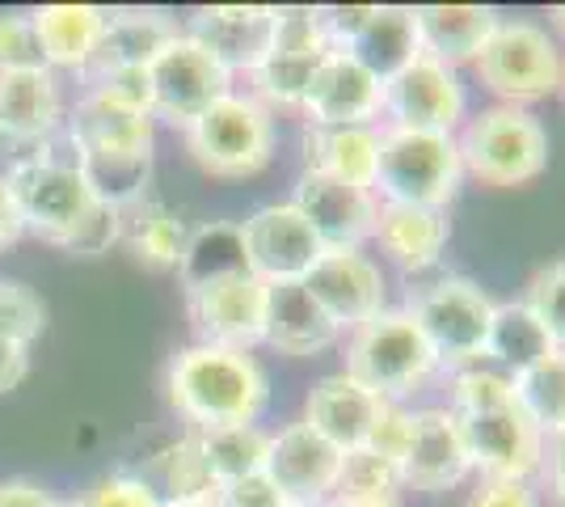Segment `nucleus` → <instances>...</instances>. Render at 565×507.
Segmentation results:
<instances>
[{
	"label": "nucleus",
	"instance_id": "nucleus-48",
	"mask_svg": "<svg viewBox=\"0 0 565 507\" xmlns=\"http://www.w3.org/2000/svg\"><path fill=\"white\" fill-rule=\"evenodd\" d=\"M541 474H544V483H548V495L565 507V427L553 435H544Z\"/></svg>",
	"mask_w": 565,
	"mask_h": 507
},
{
	"label": "nucleus",
	"instance_id": "nucleus-19",
	"mask_svg": "<svg viewBox=\"0 0 565 507\" xmlns=\"http://www.w3.org/2000/svg\"><path fill=\"white\" fill-rule=\"evenodd\" d=\"M190 39L212 51L228 73H254L275 47V9L270 4H212L190 18Z\"/></svg>",
	"mask_w": 565,
	"mask_h": 507
},
{
	"label": "nucleus",
	"instance_id": "nucleus-52",
	"mask_svg": "<svg viewBox=\"0 0 565 507\" xmlns=\"http://www.w3.org/2000/svg\"><path fill=\"white\" fill-rule=\"evenodd\" d=\"M330 507H405L401 499H372V504H330Z\"/></svg>",
	"mask_w": 565,
	"mask_h": 507
},
{
	"label": "nucleus",
	"instance_id": "nucleus-51",
	"mask_svg": "<svg viewBox=\"0 0 565 507\" xmlns=\"http://www.w3.org/2000/svg\"><path fill=\"white\" fill-rule=\"evenodd\" d=\"M22 233H25V224H22V216H18V203H13L9 187L0 182V250H9Z\"/></svg>",
	"mask_w": 565,
	"mask_h": 507
},
{
	"label": "nucleus",
	"instance_id": "nucleus-9",
	"mask_svg": "<svg viewBox=\"0 0 565 507\" xmlns=\"http://www.w3.org/2000/svg\"><path fill=\"white\" fill-rule=\"evenodd\" d=\"M148 81H152V119H166L182 131L203 110H212L220 97L233 94V73L212 51L199 47L186 30L148 64Z\"/></svg>",
	"mask_w": 565,
	"mask_h": 507
},
{
	"label": "nucleus",
	"instance_id": "nucleus-4",
	"mask_svg": "<svg viewBox=\"0 0 565 507\" xmlns=\"http://www.w3.org/2000/svg\"><path fill=\"white\" fill-rule=\"evenodd\" d=\"M460 161L486 187H523L541 178L548 166V131L544 123L523 106H486L465 119L460 136Z\"/></svg>",
	"mask_w": 565,
	"mask_h": 507
},
{
	"label": "nucleus",
	"instance_id": "nucleus-12",
	"mask_svg": "<svg viewBox=\"0 0 565 507\" xmlns=\"http://www.w3.org/2000/svg\"><path fill=\"white\" fill-rule=\"evenodd\" d=\"M338 469H342V448L321 432H312L305 419L270 435L266 478L275 483L287 507H330L338 490Z\"/></svg>",
	"mask_w": 565,
	"mask_h": 507
},
{
	"label": "nucleus",
	"instance_id": "nucleus-44",
	"mask_svg": "<svg viewBox=\"0 0 565 507\" xmlns=\"http://www.w3.org/2000/svg\"><path fill=\"white\" fill-rule=\"evenodd\" d=\"M85 507H166V499L152 490V483L131 478V474H115L89 490Z\"/></svg>",
	"mask_w": 565,
	"mask_h": 507
},
{
	"label": "nucleus",
	"instance_id": "nucleus-36",
	"mask_svg": "<svg viewBox=\"0 0 565 507\" xmlns=\"http://www.w3.org/2000/svg\"><path fill=\"white\" fill-rule=\"evenodd\" d=\"M511 385H515V406L541 427V435L562 432L565 427V351L562 347H557L553 356H544L541 363L515 372Z\"/></svg>",
	"mask_w": 565,
	"mask_h": 507
},
{
	"label": "nucleus",
	"instance_id": "nucleus-30",
	"mask_svg": "<svg viewBox=\"0 0 565 507\" xmlns=\"http://www.w3.org/2000/svg\"><path fill=\"white\" fill-rule=\"evenodd\" d=\"M553 351H557V342L548 338L541 317L532 314L523 300H502V305H494L490 338H486V360H494L498 372L515 377V372L541 363Z\"/></svg>",
	"mask_w": 565,
	"mask_h": 507
},
{
	"label": "nucleus",
	"instance_id": "nucleus-17",
	"mask_svg": "<svg viewBox=\"0 0 565 507\" xmlns=\"http://www.w3.org/2000/svg\"><path fill=\"white\" fill-rule=\"evenodd\" d=\"M305 288L330 314L338 330H354L367 317H376L384 309V296H388L384 271L363 250H326L317 266L305 275Z\"/></svg>",
	"mask_w": 565,
	"mask_h": 507
},
{
	"label": "nucleus",
	"instance_id": "nucleus-55",
	"mask_svg": "<svg viewBox=\"0 0 565 507\" xmlns=\"http://www.w3.org/2000/svg\"><path fill=\"white\" fill-rule=\"evenodd\" d=\"M55 507H85V504H55Z\"/></svg>",
	"mask_w": 565,
	"mask_h": 507
},
{
	"label": "nucleus",
	"instance_id": "nucleus-53",
	"mask_svg": "<svg viewBox=\"0 0 565 507\" xmlns=\"http://www.w3.org/2000/svg\"><path fill=\"white\" fill-rule=\"evenodd\" d=\"M548 18H553V25H557V30H562V34H565V4H557V9L548 13Z\"/></svg>",
	"mask_w": 565,
	"mask_h": 507
},
{
	"label": "nucleus",
	"instance_id": "nucleus-41",
	"mask_svg": "<svg viewBox=\"0 0 565 507\" xmlns=\"http://www.w3.org/2000/svg\"><path fill=\"white\" fill-rule=\"evenodd\" d=\"M13 68H47L30 13L0 18V73H13Z\"/></svg>",
	"mask_w": 565,
	"mask_h": 507
},
{
	"label": "nucleus",
	"instance_id": "nucleus-20",
	"mask_svg": "<svg viewBox=\"0 0 565 507\" xmlns=\"http://www.w3.org/2000/svg\"><path fill=\"white\" fill-rule=\"evenodd\" d=\"M152 131H157L152 115L127 110L94 89H85L68 115V140L76 157H110V161L152 157Z\"/></svg>",
	"mask_w": 565,
	"mask_h": 507
},
{
	"label": "nucleus",
	"instance_id": "nucleus-39",
	"mask_svg": "<svg viewBox=\"0 0 565 507\" xmlns=\"http://www.w3.org/2000/svg\"><path fill=\"white\" fill-rule=\"evenodd\" d=\"M507 402H515V385H511V377L498 372V368L472 363V368H460V372L451 377V406H448L451 414L494 411V406H507Z\"/></svg>",
	"mask_w": 565,
	"mask_h": 507
},
{
	"label": "nucleus",
	"instance_id": "nucleus-23",
	"mask_svg": "<svg viewBox=\"0 0 565 507\" xmlns=\"http://www.w3.org/2000/svg\"><path fill=\"white\" fill-rule=\"evenodd\" d=\"M178 34H182L178 22L161 9H118L106 18V30H102L94 55L85 64V81L102 73H118V68H148Z\"/></svg>",
	"mask_w": 565,
	"mask_h": 507
},
{
	"label": "nucleus",
	"instance_id": "nucleus-33",
	"mask_svg": "<svg viewBox=\"0 0 565 507\" xmlns=\"http://www.w3.org/2000/svg\"><path fill=\"white\" fill-rule=\"evenodd\" d=\"M122 237L131 245V254L152 271H178L182 250H186V224L178 212H169L161 203H136L122 212Z\"/></svg>",
	"mask_w": 565,
	"mask_h": 507
},
{
	"label": "nucleus",
	"instance_id": "nucleus-46",
	"mask_svg": "<svg viewBox=\"0 0 565 507\" xmlns=\"http://www.w3.org/2000/svg\"><path fill=\"white\" fill-rule=\"evenodd\" d=\"M409 427H414V411H405L401 402H388L384 414H380V423L372 427V435H367V448H376L380 457H388L401 465V453H405V444H409Z\"/></svg>",
	"mask_w": 565,
	"mask_h": 507
},
{
	"label": "nucleus",
	"instance_id": "nucleus-22",
	"mask_svg": "<svg viewBox=\"0 0 565 507\" xmlns=\"http://www.w3.org/2000/svg\"><path fill=\"white\" fill-rule=\"evenodd\" d=\"M372 242L384 250V258L405 271V275H423L430 266H439L444 250L451 242V220L439 208H414V203H380Z\"/></svg>",
	"mask_w": 565,
	"mask_h": 507
},
{
	"label": "nucleus",
	"instance_id": "nucleus-11",
	"mask_svg": "<svg viewBox=\"0 0 565 507\" xmlns=\"http://www.w3.org/2000/svg\"><path fill=\"white\" fill-rule=\"evenodd\" d=\"M477 478H532L541 474L544 435L515 402L494 411L456 414Z\"/></svg>",
	"mask_w": 565,
	"mask_h": 507
},
{
	"label": "nucleus",
	"instance_id": "nucleus-56",
	"mask_svg": "<svg viewBox=\"0 0 565 507\" xmlns=\"http://www.w3.org/2000/svg\"><path fill=\"white\" fill-rule=\"evenodd\" d=\"M562 94H565V64H562Z\"/></svg>",
	"mask_w": 565,
	"mask_h": 507
},
{
	"label": "nucleus",
	"instance_id": "nucleus-29",
	"mask_svg": "<svg viewBox=\"0 0 565 507\" xmlns=\"http://www.w3.org/2000/svg\"><path fill=\"white\" fill-rule=\"evenodd\" d=\"M106 18H110V9H97V4H43V9H34L30 22H34L47 68L60 64V68L85 73L97 39L106 30Z\"/></svg>",
	"mask_w": 565,
	"mask_h": 507
},
{
	"label": "nucleus",
	"instance_id": "nucleus-34",
	"mask_svg": "<svg viewBox=\"0 0 565 507\" xmlns=\"http://www.w3.org/2000/svg\"><path fill=\"white\" fill-rule=\"evenodd\" d=\"M326 55H330V47H312V51L270 47V55L249 73V81H254V94L249 97H258L266 110H270V106H279V110H300L308 85H312V76H317Z\"/></svg>",
	"mask_w": 565,
	"mask_h": 507
},
{
	"label": "nucleus",
	"instance_id": "nucleus-35",
	"mask_svg": "<svg viewBox=\"0 0 565 507\" xmlns=\"http://www.w3.org/2000/svg\"><path fill=\"white\" fill-rule=\"evenodd\" d=\"M203 440V457L212 465L215 483H236L249 474H266V457H270V435L258 423H236V427H212L199 432Z\"/></svg>",
	"mask_w": 565,
	"mask_h": 507
},
{
	"label": "nucleus",
	"instance_id": "nucleus-26",
	"mask_svg": "<svg viewBox=\"0 0 565 507\" xmlns=\"http://www.w3.org/2000/svg\"><path fill=\"white\" fill-rule=\"evenodd\" d=\"M60 123V85L51 68L0 73V131L22 145H43Z\"/></svg>",
	"mask_w": 565,
	"mask_h": 507
},
{
	"label": "nucleus",
	"instance_id": "nucleus-42",
	"mask_svg": "<svg viewBox=\"0 0 565 507\" xmlns=\"http://www.w3.org/2000/svg\"><path fill=\"white\" fill-rule=\"evenodd\" d=\"M122 237V208H110V203H97L89 216L76 224V233H72L68 242L60 245V250H68V254H85V258H94V254H106L110 245Z\"/></svg>",
	"mask_w": 565,
	"mask_h": 507
},
{
	"label": "nucleus",
	"instance_id": "nucleus-37",
	"mask_svg": "<svg viewBox=\"0 0 565 507\" xmlns=\"http://www.w3.org/2000/svg\"><path fill=\"white\" fill-rule=\"evenodd\" d=\"M405 478L401 465L380 457L376 448L359 444L351 453H342V469H338V490L333 504H372V499H397Z\"/></svg>",
	"mask_w": 565,
	"mask_h": 507
},
{
	"label": "nucleus",
	"instance_id": "nucleus-47",
	"mask_svg": "<svg viewBox=\"0 0 565 507\" xmlns=\"http://www.w3.org/2000/svg\"><path fill=\"white\" fill-rule=\"evenodd\" d=\"M215 504L220 507H287L266 474H249V478L224 483L220 486V495H215Z\"/></svg>",
	"mask_w": 565,
	"mask_h": 507
},
{
	"label": "nucleus",
	"instance_id": "nucleus-18",
	"mask_svg": "<svg viewBox=\"0 0 565 507\" xmlns=\"http://www.w3.org/2000/svg\"><path fill=\"white\" fill-rule=\"evenodd\" d=\"M472 474L469 448H465V435L456 414L444 406H430V411H414V427H409V444L401 453V478L409 490H423V495H439L460 486Z\"/></svg>",
	"mask_w": 565,
	"mask_h": 507
},
{
	"label": "nucleus",
	"instance_id": "nucleus-49",
	"mask_svg": "<svg viewBox=\"0 0 565 507\" xmlns=\"http://www.w3.org/2000/svg\"><path fill=\"white\" fill-rule=\"evenodd\" d=\"M30 372V347H18L9 338H0V393L18 389Z\"/></svg>",
	"mask_w": 565,
	"mask_h": 507
},
{
	"label": "nucleus",
	"instance_id": "nucleus-24",
	"mask_svg": "<svg viewBox=\"0 0 565 507\" xmlns=\"http://www.w3.org/2000/svg\"><path fill=\"white\" fill-rule=\"evenodd\" d=\"M342 338L330 314L312 300L305 284H266V330L262 342H270L282 356H321Z\"/></svg>",
	"mask_w": 565,
	"mask_h": 507
},
{
	"label": "nucleus",
	"instance_id": "nucleus-50",
	"mask_svg": "<svg viewBox=\"0 0 565 507\" xmlns=\"http://www.w3.org/2000/svg\"><path fill=\"white\" fill-rule=\"evenodd\" d=\"M0 507H55V499L39 483L13 478V483L0 486Z\"/></svg>",
	"mask_w": 565,
	"mask_h": 507
},
{
	"label": "nucleus",
	"instance_id": "nucleus-6",
	"mask_svg": "<svg viewBox=\"0 0 565 507\" xmlns=\"http://www.w3.org/2000/svg\"><path fill=\"white\" fill-rule=\"evenodd\" d=\"M562 47L541 22L502 18L490 43L472 60V73L490 94L502 97V106H523L562 89Z\"/></svg>",
	"mask_w": 565,
	"mask_h": 507
},
{
	"label": "nucleus",
	"instance_id": "nucleus-21",
	"mask_svg": "<svg viewBox=\"0 0 565 507\" xmlns=\"http://www.w3.org/2000/svg\"><path fill=\"white\" fill-rule=\"evenodd\" d=\"M384 398H376L367 385H359L351 372H333L321 377L317 385L308 389L305 402V423L312 432H321L330 444H338L342 453H351L359 444H367L372 427L384 414Z\"/></svg>",
	"mask_w": 565,
	"mask_h": 507
},
{
	"label": "nucleus",
	"instance_id": "nucleus-2",
	"mask_svg": "<svg viewBox=\"0 0 565 507\" xmlns=\"http://www.w3.org/2000/svg\"><path fill=\"white\" fill-rule=\"evenodd\" d=\"M347 372L384 402H401L439 372V360L418 330V321L405 309L384 305L347 338Z\"/></svg>",
	"mask_w": 565,
	"mask_h": 507
},
{
	"label": "nucleus",
	"instance_id": "nucleus-1",
	"mask_svg": "<svg viewBox=\"0 0 565 507\" xmlns=\"http://www.w3.org/2000/svg\"><path fill=\"white\" fill-rule=\"evenodd\" d=\"M169 402L194 432L258 423L270 402V377L249 351L194 342L169 363Z\"/></svg>",
	"mask_w": 565,
	"mask_h": 507
},
{
	"label": "nucleus",
	"instance_id": "nucleus-45",
	"mask_svg": "<svg viewBox=\"0 0 565 507\" xmlns=\"http://www.w3.org/2000/svg\"><path fill=\"white\" fill-rule=\"evenodd\" d=\"M465 507H541L532 478H477Z\"/></svg>",
	"mask_w": 565,
	"mask_h": 507
},
{
	"label": "nucleus",
	"instance_id": "nucleus-16",
	"mask_svg": "<svg viewBox=\"0 0 565 507\" xmlns=\"http://www.w3.org/2000/svg\"><path fill=\"white\" fill-rule=\"evenodd\" d=\"M300 110L308 115V127H380L384 81L347 51H330L312 76Z\"/></svg>",
	"mask_w": 565,
	"mask_h": 507
},
{
	"label": "nucleus",
	"instance_id": "nucleus-40",
	"mask_svg": "<svg viewBox=\"0 0 565 507\" xmlns=\"http://www.w3.org/2000/svg\"><path fill=\"white\" fill-rule=\"evenodd\" d=\"M523 305L541 317V326L548 330V338L565 351V258L541 266L527 284Z\"/></svg>",
	"mask_w": 565,
	"mask_h": 507
},
{
	"label": "nucleus",
	"instance_id": "nucleus-32",
	"mask_svg": "<svg viewBox=\"0 0 565 507\" xmlns=\"http://www.w3.org/2000/svg\"><path fill=\"white\" fill-rule=\"evenodd\" d=\"M152 469H157V486L152 490L166 504H212L215 495H220V483H215L212 465L203 457L199 432L166 444L157 453V461H152Z\"/></svg>",
	"mask_w": 565,
	"mask_h": 507
},
{
	"label": "nucleus",
	"instance_id": "nucleus-27",
	"mask_svg": "<svg viewBox=\"0 0 565 507\" xmlns=\"http://www.w3.org/2000/svg\"><path fill=\"white\" fill-rule=\"evenodd\" d=\"M305 169L376 191L380 127H305Z\"/></svg>",
	"mask_w": 565,
	"mask_h": 507
},
{
	"label": "nucleus",
	"instance_id": "nucleus-31",
	"mask_svg": "<svg viewBox=\"0 0 565 507\" xmlns=\"http://www.w3.org/2000/svg\"><path fill=\"white\" fill-rule=\"evenodd\" d=\"M245 271H249L245 233H241V224H228V220L194 229L186 237V250H182V263H178L186 292L215 284V279H228V275H245Z\"/></svg>",
	"mask_w": 565,
	"mask_h": 507
},
{
	"label": "nucleus",
	"instance_id": "nucleus-5",
	"mask_svg": "<svg viewBox=\"0 0 565 507\" xmlns=\"http://www.w3.org/2000/svg\"><path fill=\"white\" fill-rule=\"evenodd\" d=\"M9 194L18 203L25 233L43 237L51 245H64L76 233V224L97 208L94 191L85 182V173L76 166V157L51 152V136L25 157L22 166L9 173Z\"/></svg>",
	"mask_w": 565,
	"mask_h": 507
},
{
	"label": "nucleus",
	"instance_id": "nucleus-38",
	"mask_svg": "<svg viewBox=\"0 0 565 507\" xmlns=\"http://www.w3.org/2000/svg\"><path fill=\"white\" fill-rule=\"evenodd\" d=\"M47 326V305L43 296L22 284V279H0V338L30 347Z\"/></svg>",
	"mask_w": 565,
	"mask_h": 507
},
{
	"label": "nucleus",
	"instance_id": "nucleus-10",
	"mask_svg": "<svg viewBox=\"0 0 565 507\" xmlns=\"http://www.w3.org/2000/svg\"><path fill=\"white\" fill-rule=\"evenodd\" d=\"M465 115H469V89L460 81V68H451L435 55H418L409 68H401L393 81H384L388 127L456 136Z\"/></svg>",
	"mask_w": 565,
	"mask_h": 507
},
{
	"label": "nucleus",
	"instance_id": "nucleus-28",
	"mask_svg": "<svg viewBox=\"0 0 565 507\" xmlns=\"http://www.w3.org/2000/svg\"><path fill=\"white\" fill-rule=\"evenodd\" d=\"M367 73H376L380 81H393L401 68H409L423 47H418V25H414V9L405 4H372V18L363 22V30L354 34V43L347 47Z\"/></svg>",
	"mask_w": 565,
	"mask_h": 507
},
{
	"label": "nucleus",
	"instance_id": "nucleus-15",
	"mask_svg": "<svg viewBox=\"0 0 565 507\" xmlns=\"http://www.w3.org/2000/svg\"><path fill=\"white\" fill-rule=\"evenodd\" d=\"M291 208L312 224V233L321 237L326 250H363V242H372V229H376L380 199L376 191L305 169L296 182Z\"/></svg>",
	"mask_w": 565,
	"mask_h": 507
},
{
	"label": "nucleus",
	"instance_id": "nucleus-8",
	"mask_svg": "<svg viewBox=\"0 0 565 507\" xmlns=\"http://www.w3.org/2000/svg\"><path fill=\"white\" fill-rule=\"evenodd\" d=\"M186 148L212 178H249L275 157V119L258 97L228 94L190 123Z\"/></svg>",
	"mask_w": 565,
	"mask_h": 507
},
{
	"label": "nucleus",
	"instance_id": "nucleus-13",
	"mask_svg": "<svg viewBox=\"0 0 565 507\" xmlns=\"http://www.w3.org/2000/svg\"><path fill=\"white\" fill-rule=\"evenodd\" d=\"M186 314L199 342L249 351V347H258L262 330H266V284L254 271H245V275H228V279H215L203 288H190Z\"/></svg>",
	"mask_w": 565,
	"mask_h": 507
},
{
	"label": "nucleus",
	"instance_id": "nucleus-54",
	"mask_svg": "<svg viewBox=\"0 0 565 507\" xmlns=\"http://www.w3.org/2000/svg\"><path fill=\"white\" fill-rule=\"evenodd\" d=\"M166 507H220V504L212 499V504H166Z\"/></svg>",
	"mask_w": 565,
	"mask_h": 507
},
{
	"label": "nucleus",
	"instance_id": "nucleus-43",
	"mask_svg": "<svg viewBox=\"0 0 565 507\" xmlns=\"http://www.w3.org/2000/svg\"><path fill=\"white\" fill-rule=\"evenodd\" d=\"M89 89L118 102V106H127V110L152 115V81H148V68H118V73L89 76Z\"/></svg>",
	"mask_w": 565,
	"mask_h": 507
},
{
	"label": "nucleus",
	"instance_id": "nucleus-14",
	"mask_svg": "<svg viewBox=\"0 0 565 507\" xmlns=\"http://www.w3.org/2000/svg\"><path fill=\"white\" fill-rule=\"evenodd\" d=\"M249 271L262 284H305V275L326 254L321 237L312 233L291 203H266L241 224Z\"/></svg>",
	"mask_w": 565,
	"mask_h": 507
},
{
	"label": "nucleus",
	"instance_id": "nucleus-7",
	"mask_svg": "<svg viewBox=\"0 0 565 507\" xmlns=\"http://www.w3.org/2000/svg\"><path fill=\"white\" fill-rule=\"evenodd\" d=\"M405 314L418 321L423 338L430 342L439 368H472L486 360V338H490V317L494 300L481 284H472L465 275H444L435 284L409 296Z\"/></svg>",
	"mask_w": 565,
	"mask_h": 507
},
{
	"label": "nucleus",
	"instance_id": "nucleus-25",
	"mask_svg": "<svg viewBox=\"0 0 565 507\" xmlns=\"http://www.w3.org/2000/svg\"><path fill=\"white\" fill-rule=\"evenodd\" d=\"M498 22L502 18L490 4H423V9H414L423 55H435L451 68L472 64L481 47L490 43Z\"/></svg>",
	"mask_w": 565,
	"mask_h": 507
},
{
	"label": "nucleus",
	"instance_id": "nucleus-3",
	"mask_svg": "<svg viewBox=\"0 0 565 507\" xmlns=\"http://www.w3.org/2000/svg\"><path fill=\"white\" fill-rule=\"evenodd\" d=\"M460 178H465V161H460L456 136L380 127V203H414V208L448 212V203L460 194Z\"/></svg>",
	"mask_w": 565,
	"mask_h": 507
}]
</instances>
